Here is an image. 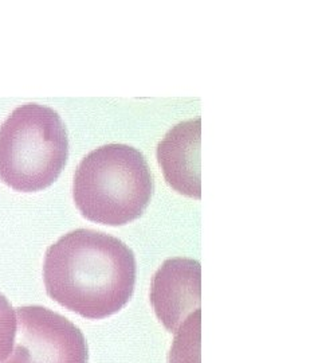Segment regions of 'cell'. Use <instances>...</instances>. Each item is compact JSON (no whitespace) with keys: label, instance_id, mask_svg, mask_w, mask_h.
Here are the masks:
<instances>
[{"label":"cell","instance_id":"cell-1","mask_svg":"<svg viewBox=\"0 0 322 363\" xmlns=\"http://www.w3.org/2000/svg\"><path fill=\"white\" fill-rule=\"evenodd\" d=\"M47 295L86 319H105L128 303L136 284V259L121 240L91 229L62 235L43 264Z\"/></svg>","mask_w":322,"mask_h":363},{"label":"cell","instance_id":"cell-2","mask_svg":"<svg viewBox=\"0 0 322 363\" xmlns=\"http://www.w3.org/2000/svg\"><path fill=\"white\" fill-rule=\"evenodd\" d=\"M154 194V177L142 152L127 144H106L78 164L73 198L91 222L121 226L137 220Z\"/></svg>","mask_w":322,"mask_h":363},{"label":"cell","instance_id":"cell-3","mask_svg":"<svg viewBox=\"0 0 322 363\" xmlns=\"http://www.w3.org/2000/svg\"><path fill=\"white\" fill-rule=\"evenodd\" d=\"M69 156L61 116L46 105H21L0 125V181L15 191H40L58 179Z\"/></svg>","mask_w":322,"mask_h":363},{"label":"cell","instance_id":"cell-4","mask_svg":"<svg viewBox=\"0 0 322 363\" xmlns=\"http://www.w3.org/2000/svg\"><path fill=\"white\" fill-rule=\"evenodd\" d=\"M11 355L3 363H88L82 331L62 315L40 306L16 308Z\"/></svg>","mask_w":322,"mask_h":363},{"label":"cell","instance_id":"cell-5","mask_svg":"<svg viewBox=\"0 0 322 363\" xmlns=\"http://www.w3.org/2000/svg\"><path fill=\"white\" fill-rule=\"evenodd\" d=\"M200 277L197 261L169 259L155 273L151 286V303L157 318L169 333L200 313Z\"/></svg>","mask_w":322,"mask_h":363},{"label":"cell","instance_id":"cell-6","mask_svg":"<svg viewBox=\"0 0 322 363\" xmlns=\"http://www.w3.org/2000/svg\"><path fill=\"white\" fill-rule=\"evenodd\" d=\"M202 118L187 120L168 130L157 145V160L168 184L178 193L200 199Z\"/></svg>","mask_w":322,"mask_h":363},{"label":"cell","instance_id":"cell-7","mask_svg":"<svg viewBox=\"0 0 322 363\" xmlns=\"http://www.w3.org/2000/svg\"><path fill=\"white\" fill-rule=\"evenodd\" d=\"M16 334V313L4 295L0 294V363L11 354Z\"/></svg>","mask_w":322,"mask_h":363}]
</instances>
